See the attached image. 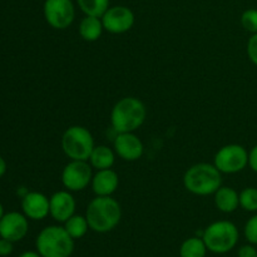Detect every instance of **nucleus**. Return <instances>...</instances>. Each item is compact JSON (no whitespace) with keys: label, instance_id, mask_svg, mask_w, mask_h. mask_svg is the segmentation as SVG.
<instances>
[{"label":"nucleus","instance_id":"9","mask_svg":"<svg viewBox=\"0 0 257 257\" xmlns=\"http://www.w3.org/2000/svg\"><path fill=\"white\" fill-rule=\"evenodd\" d=\"M92 166L88 165L87 161L72 160L62 172L63 186L73 192L87 188L88 185L92 183Z\"/></svg>","mask_w":257,"mask_h":257},{"label":"nucleus","instance_id":"24","mask_svg":"<svg viewBox=\"0 0 257 257\" xmlns=\"http://www.w3.org/2000/svg\"><path fill=\"white\" fill-rule=\"evenodd\" d=\"M245 236L252 245H257V215L252 216L245 226Z\"/></svg>","mask_w":257,"mask_h":257},{"label":"nucleus","instance_id":"14","mask_svg":"<svg viewBox=\"0 0 257 257\" xmlns=\"http://www.w3.org/2000/svg\"><path fill=\"white\" fill-rule=\"evenodd\" d=\"M22 207L25 216L32 220H43L50 213L49 198L40 192H28L23 197Z\"/></svg>","mask_w":257,"mask_h":257},{"label":"nucleus","instance_id":"11","mask_svg":"<svg viewBox=\"0 0 257 257\" xmlns=\"http://www.w3.org/2000/svg\"><path fill=\"white\" fill-rule=\"evenodd\" d=\"M29 230L27 216L19 212H9L0 220V236L3 238L17 242L25 237Z\"/></svg>","mask_w":257,"mask_h":257},{"label":"nucleus","instance_id":"6","mask_svg":"<svg viewBox=\"0 0 257 257\" xmlns=\"http://www.w3.org/2000/svg\"><path fill=\"white\" fill-rule=\"evenodd\" d=\"M94 140L89 131L82 125H73L62 137L63 152L74 161H89L94 148Z\"/></svg>","mask_w":257,"mask_h":257},{"label":"nucleus","instance_id":"8","mask_svg":"<svg viewBox=\"0 0 257 257\" xmlns=\"http://www.w3.org/2000/svg\"><path fill=\"white\" fill-rule=\"evenodd\" d=\"M44 17L54 29H67L75 18V8L72 0H45Z\"/></svg>","mask_w":257,"mask_h":257},{"label":"nucleus","instance_id":"5","mask_svg":"<svg viewBox=\"0 0 257 257\" xmlns=\"http://www.w3.org/2000/svg\"><path fill=\"white\" fill-rule=\"evenodd\" d=\"M202 238L211 252L226 253L237 243L238 230L230 221H217L206 227Z\"/></svg>","mask_w":257,"mask_h":257},{"label":"nucleus","instance_id":"19","mask_svg":"<svg viewBox=\"0 0 257 257\" xmlns=\"http://www.w3.org/2000/svg\"><path fill=\"white\" fill-rule=\"evenodd\" d=\"M206 252H207V246L203 238L200 237L187 238L180 248L181 257H205Z\"/></svg>","mask_w":257,"mask_h":257},{"label":"nucleus","instance_id":"29","mask_svg":"<svg viewBox=\"0 0 257 257\" xmlns=\"http://www.w3.org/2000/svg\"><path fill=\"white\" fill-rule=\"evenodd\" d=\"M5 171H7V163H5V161L0 157V177L4 175Z\"/></svg>","mask_w":257,"mask_h":257},{"label":"nucleus","instance_id":"31","mask_svg":"<svg viewBox=\"0 0 257 257\" xmlns=\"http://www.w3.org/2000/svg\"><path fill=\"white\" fill-rule=\"evenodd\" d=\"M3 216H4V208H3L2 203H0V220L3 218Z\"/></svg>","mask_w":257,"mask_h":257},{"label":"nucleus","instance_id":"3","mask_svg":"<svg viewBox=\"0 0 257 257\" xmlns=\"http://www.w3.org/2000/svg\"><path fill=\"white\" fill-rule=\"evenodd\" d=\"M222 183V176L215 165L197 163L186 171L183 185L186 190L197 196H208L215 193Z\"/></svg>","mask_w":257,"mask_h":257},{"label":"nucleus","instance_id":"13","mask_svg":"<svg viewBox=\"0 0 257 257\" xmlns=\"http://www.w3.org/2000/svg\"><path fill=\"white\" fill-rule=\"evenodd\" d=\"M50 216L58 222H65L75 212V200L69 191H58L49 198Z\"/></svg>","mask_w":257,"mask_h":257},{"label":"nucleus","instance_id":"12","mask_svg":"<svg viewBox=\"0 0 257 257\" xmlns=\"http://www.w3.org/2000/svg\"><path fill=\"white\" fill-rule=\"evenodd\" d=\"M114 151L122 160L132 162L142 157L145 147L142 141L133 132L118 133L114 140Z\"/></svg>","mask_w":257,"mask_h":257},{"label":"nucleus","instance_id":"7","mask_svg":"<svg viewBox=\"0 0 257 257\" xmlns=\"http://www.w3.org/2000/svg\"><path fill=\"white\" fill-rule=\"evenodd\" d=\"M248 165V152L240 145H227L215 156V166L221 173L241 172Z\"/></svg>","mask_w":257,"mask_h":257},{"label":"nucleus","instance_id":"17","mask_svg":"<svg viewBox=\"0 0 257 257\" xmlns=\"http://www.w3.org/2000/svg\"><path fill=\"white\" fill-rule=\"evenodd\" d=\"M104 27H103L102 19L98 17H90L85 15L79 24V34L87 42H95L100 38Z\"/></svg>","mask_w":257,"mask_h":257},{"label":"nucleus","instance_id":"16","mask_svg":"<svg viewBox=\"0 0 257 257\" xmlns=\"http://www.w3.org/2000/svg\"><path fill=\"white\" fill-rule=\"evenodd\" d=\"M215 205L221 212L231 213L240 206V195L231 187H220L215 192Z\"/></svg>","mask_w":257,"mask_h":257},{"label":"nucleus","instance_id":"28","mask_svg":"<svg viewBox=\"0 0 257 257\" xmlns=\"http://www.w3.org/2000/svg\"><path fill=\"white\" fill-rule=\"evenodd\" d=\"M248 165L252 168V171L257 172V145L248 153Z\"/></svg>","mask_w":257,"mask_h":257},{"label":"nucleus","instance_id":"1","mask_svg":"<svg viewBox=\"0 0 257 257\" xmlns=\"http://www.w3.org/2000/svg\"><path fill=\"white\" fill-rule=\"evenodd\" d=\"M89 228L99 233L112 231L122 217L120 205L110 196H97L90 201L85 212Z\"/></svg>","mask_w":257,"mask_h":257},{"label":"nucleus","instance_id":"23","mask_svg":"<svg viewBox=\"0 0 257 257\" xmlns=\"http://www.w3.org/2000/svg\"><path fill=\"white\" fill-rule=\"evenodd\" d=\"M241 24L247 32L257 33V9L245 10L241 15Z\"/></svg>","mask_w":257,"mask_h":257},{"label":"nucleus","instance_id":"20","mask_svg":"<svg viewBox=\"0 0 257 257\" xmlns=\"http://www.w3.org/2000/svg\"><path fill=\"white\" fill-rule=\"evenodd\" d=\"M64 228L67 232L72 236L73 238H82L85 233L88 232L89 223H88L87 217L80 215H73L72 217L68 218L64 222Z\"/></svg>","mask_w":257,"mask_h":257},{"label":"nucleus","instance_id":"22","mask_svg":"<svg viewBox=\"0 0 257 257\" xmlns=\"http://www.w3.org/2000/svg\"><path fill=\"white\" fill-rule=\"evenodd\" d=\"M240 206L246 211L255 212L257 211V188L247 187L241 191Z\"/></svg>","mask_w":257,"mask_h":257},{"label":"nucleus","instance_id":"27","mask_svg":"<svg viewBox=\"0 0 257 257\" xmlns=\"http://www.w3.org/2000/svg\"><path fill=\"white\" fill-rule=\"evenodd\" d=\"M238 257H257V251L252 245H245L238 250Z\"/></svg>","mask_w":257,"mask_h":257},{"label":"nucleus","instance_id":"10","mask_svg":"<svg viewBox=\"0 0 257 257\" xmlns=\"http://www.w3.org/2000/svg\"><path fill=\"white\" fill-rule=\"evenodd\" d=\"M102 23L104 30L112 34H122L132 29L135 24V14L132 10L123 5L108 8L107 12L102 15Z\"/></svg>","mask_w":257,"mask_h":257},{"label":"nucleus","instance_id":"30","mask_svg":"<svg viewBox=\"0 0 257 257\" xmlns=\"http://www.w3.org/2000/svg\"><path fill=\"white\" fill-rule=\"evenodd\" d=\"M19 257H42L39 252H33V251H27V252L22 253Z\"/></svg>","mask_w":257,"mask_h":257},{"label":"nucleus","instance_id":"15","mask_svg":"<svg viewBox=\"0 0 257 257\" xmlns=\"http://www.w3.org/2000/svg\"><path fill=\"white\" fill-rule=\"evenodd\" d=\"M119 186L117 172L110 168L99 170L92 178V188L97 196H112Z\"/></svg>","mask_w":257,"mask_h":257},{"label":"nucleus","instance_id":"18","mask_svg":"<svg viewBox=\"0 0 257 257\" xmlns=\"http://www.w3.org/2000/svg\"><path fill=\"white\" fill-rule=\"evenodd\" d=\"M114 152L107 146H95L90 155V166L95 170H107L114 165Z\"/></svg>","mask_w":257,"mask_h":257},{"label":"nucleus","instance_id":"21","mask_svg":"<svg viewBox=\"0 0 257 257\" xmlns=\"http://www.w3.org/2000/svg\"><path fill=\"white\" fill-rule=\"evenodd\" d=\"M80 10L85 15L102 18L109 8V0H77Z\"/></svg>","mask_w":257,"mask_h":257},{"label":"nucleus","instance_id":"26","mask_svg":"<svg viewBox=\"0 0 257 257\" xmlns=\"http://www.w3.org/2000/svg\"><path fill=\"white\" fill-rule=\"evenodd\" d=\"M13 242L7 238H0V256H9L13 252Z\"/></svg>","mask_w":257,"mask_h":257},{"label":"nucleus","instance_id":"25","mask_svg":"<svg viewBox=\"0 0 257 257\" xmlns=\"http://www.w3.org/2000/svg\"><path fill=\"white\" fill-rule=\"evenodd\" d=\"M247 55L251 62L257 65V33L252 34L247 43Z\"/></svg>","mask_w":257,"mask_h":257},{"label":"nucleus","instance_id":"2","mask_svg":"<svg viewBox=\"0 0 257 257\" xmlns=\"http://www.w3.org/2000/svg\"><path fill=\"white\" fill-rule=\"evenodd\" d=\"M147 109L142 100L135 97L122 98L110 113V122L118 133L135 132L145 123Z\"/></svg>","mask_w":257,"mask_h":257},{"label":"nucleus","instance_id":"4","mask_svg":"<svg viewBox=\"0 0 257 257\" xmlns=\"http://www.w3.org/2000/svg\"><path fill=\"white\" fill-rule=\"evenodd\" d=\"M37 250L42 257H69L74 238L60 226H48L37 237Z\"/></svg>","mask_w":257,"mask_h":257}]
</instances>
